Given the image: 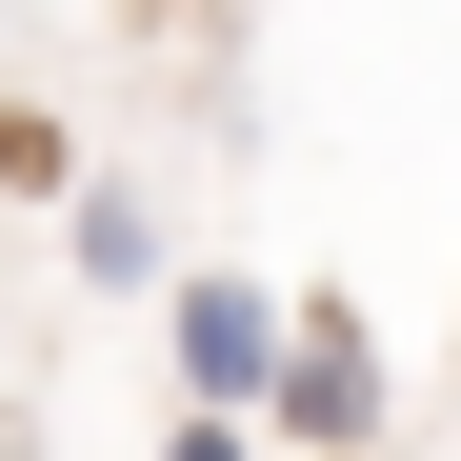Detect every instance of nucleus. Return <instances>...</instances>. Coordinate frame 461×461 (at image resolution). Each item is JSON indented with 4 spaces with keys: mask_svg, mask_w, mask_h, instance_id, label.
I'll return each instance as SVG.
<instances>
[{
    "mask_svg": "<svg viewBox=\"0 0 461 461\" xmlns=\"http://www.w3.org/2000/svg\"><path fill=\"white\" fill-rule=\"evenodd\" d=\"M161 341H181V402H201V421H241V402H281L301 301H261V281H181V301H161Z\"/></svg>",
    "mask_w": 461,
    "mask_h": 461,
    "instance_id": "1",
    "label": "nucleus"
},
{
    "mask_svg": "<svg viewBox=\"0 0 461 461\" xmlns=\"http://www.w3.org/2000/svg\"><path fill=\"white\" fill-rule=\"evenodd\" d=\"M301 461H361L381 441V321L361 301H301V361H281V402H261Z\"/></svg>",
    "mask_w": 461,
    "mask_h": 461,
    "instance_id": "2",
    "label": "nucleus"
},
{
    "mask_svg": "<svg viewBox=\"0 0 461 461\" xmlns=\"http://www.w3.org/2000/svg\"><path fill=\"white\" fill-rule=\"evenodd\" d=\"M81 281H161V201L140 181H81Z\"/></svg>",
    "mask_w": 461,
    "mask_h": 461,
    "instance_id": "3",
    "label": "nucleus"
},
{
    "mask_svg": "<svg viewBox=\"0 0 461 461\" xmlns=\"http://www.w3.org/2000/svg\"><path fill=\"white\" fill-rule=\"evenodd\" d=\"M161 461H241V421H201V402H181V441H161Z\"/></svg>",
    "mask_w": 461,
    "mask_h": 461,
    "instance_id": "4",
    "label": "nucleus"
}]
</instances>
